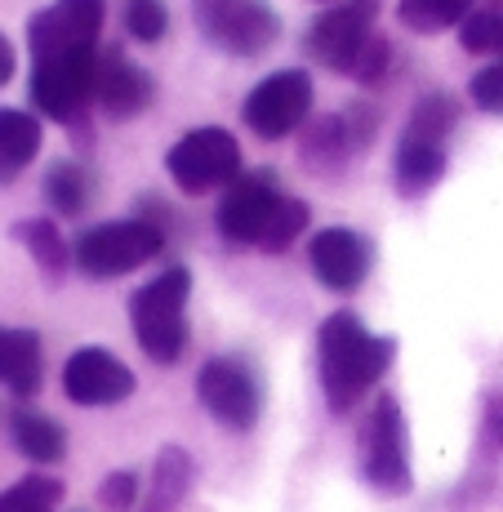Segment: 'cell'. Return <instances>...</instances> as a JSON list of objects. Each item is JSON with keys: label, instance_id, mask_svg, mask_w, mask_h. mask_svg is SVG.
<instances>
[{"label": "cell", "instance_id": "e0dca14e", "mask_svg": "<svg viewBox=\"0 0 503 512\" xmlns=\"http://www.w3.org/2000/svg\"><path fill=\"white\" fill-rule=\"evenodd\" d=\"M138 388L134 370L107 348H81L63 366V392L76 406H121Z\"/></svg>", "mask_w": 503, "mask_h": 512}, {"label": "cell", "instance_id": "d4e9b609", "mask_svg": "<svg viewBox=\"0 0 503 512\" xmlns=\"http://www.w3.org/2000/svg\"><path fill=\"white\" fill-rule=\"evenodd\" d=\"M58 504H63V481L49 472H32L9 490H0V512H54Z\"/></svg>", "mask_w": 503, "mask_h": 512}, {"label": "cell", "instance_id": "8fae6325", "mask_svg": "<svg viewBox=\"0 0 503 512\" xmlns=\"http://www.w3.org/2000/svg\"><path fill=\"white\" fill-rule=\"evenodd\" d=\"M361 477L370 481L379 495H410L414 472H410V428L401 415V401L383 392L370 406L366 428H361Z\"/></svg>", "mask_w": 503, "mask_h": 512}, {"label": "cell", "instance_id": "4dcf8cb0", "mask_svg": "<svg viewBox=\"0 0 503 512\" xmlns=\"http://www.w3.org/2000/svg\"><path fill=\"white\" fill-rule=\"evenodd\" d=\"M481 455L503 459V392H490L481 410Z\"/></svg>", "mask_w": 503, "mask_h": 512}, {"label": "cell", "instance_id": "5bb4252c", "mask_svg": "<svg viewBox=\"0 0 503 512\" xmlns=\"http://www.w3.org/2000/svg\"><path fill=\"white\" fill-rule=\"evenodd\" d=\"M156 103V76L125 58V49L107 45L98 49V72H94V107L107 121H134Z\"/></svg>", "mask_w": 503, "mask_h": 512}, {"label": "cell", "instance_id": "9a60e30c", "mask_svg": "<svg viewBox=\"0 0 503 512\" xmlns=\"http://www.w3.org/2000/svg\"><path fill=\"white\" fill-rule=\"evenodd\" d=\"M308 268L325 290L352 294L366 285L374 268V241L357 228H321L308 241Z\"/></svg>", "mask_w": 503, "mask_h": 512}, {"label": "cell", "instance_id": "8992f818", "mask_svg": "<svg viewBox=\"0 0 503 512\" xmlns=\"http://www.w3.org/2000/svg\"><path fill=\"white\" fill-rule=\"evenodd\" d=\"M196 32L228 58H263L281 41V14L268 0H192Z\"/></svg>", "mask_w": 503, "mask_h": 512}, {"label": "cell", "instance_id": "f546056e", "mask_svg": "<svg viewBox=\"0 0 503 512\" xmlns=\"http://www.w3.org/2000/svg\"><path fill=\"white\" fill-rule=\"evenodd\" d=\"M468 103L486 116H503V63L481 67L468 81Z\"/></svg>", "mask_w": 503, "mask_h": 512}, {"label": "cell", "instance_id": "44dd1931", "mask_svg": "<svg viewBox=\"0 0 503 512\" xmlns=\"http://www.w3.org/2000/svg\"><path fill=\"white\" fill-rule=\"evenodd\" d=\"M9 441H14V450L23 459H32V464H58V459L67 455L63 423L41 415V410H32V406L9 410Z\"/></svg>", "mask_w": 503, "mask_h": 512}, {"label": "cell", "instance_id": "836d02e7", "mask_svg": "<svg viewBox=\"0 0 503 512\" xmlns=\"http://www.w3.org/2000/svg\"><path fill=\"white\" fill-rule=\"evenodd\" d=\"M499 5H503V0H499Z\"/></svg>", "mask_w": 503, "mask_h": 512}, {"label": "cell", "instance_id": "52a82bcc", "mask_svg": "<svg viewBox=\"0 0 503 512\" xmlns=\"http://www.w3.org/2000/svg\"><path fill=\"white\" fill-rule=\"evenodd\" d=\"M379 139V112L374 103L357 98V103L339 107V112L312 116L299 130V161L312 174H339L348 161L370 152V143Z\"/></svg>", "mask_w": 503, "mask_h": 512}, {"label": "cell", "instance_id": "ffe728a7", "mask_svg": "<svg viewBox=\"0 0 503 512\" xmlns=\"http://www.w3.org/2000/svg\"><path fill=\"white\" fill-rule=\"evenodd\" d=\"M196 486V459L183 446H161L152 464V481L143 490V512H174Z\"/></svg>", "mask_w": 503, "mask_h": 512}, {"label": "cell", "instance_id": "9c48e42d", "mask_svg": "<svg viewBox=\"0 0 503 512\" xmlns=\"http://www.w3.org/2000/svg\"><path fill=\"white\" fill-rule=\"evenodd\" d=\"M312 72L308 67H281L263 76L241 103V125L263 143H281L312 121Z\"/></svg>", "mask_w": 503, "mask_h": 512}, {"label": "cell", "instance_id": "7a4b0ae2", "mask_svg": "<svg viewBox=\"0 0 503 512\" xmlns=\"http://www.w3.org/2000/svg\"><path fill=\"white\" fill-rule=\"evenodd\" d=\"M459 98L450 90L419 94V103L410 107L406 130L397 139V156H392V183L406 201H419L432 187L446 179L450 165V139L459 130Z\"/></svg>", "mask_w": 503, "mask_h": 512}, {"label": "cell", "instance_id": "cb8c5ba5", "mask_svg": "<svg viewBox=\"0 0 503 512\" xmlns=\"http://www.w3.org/2000/svg\"><path fill=\"white\" fill-rule=\"evenodd\" d=\"M472 14V0H397V23L414 36H441L450 27H463Z\"/></svg>", "mask_w": 503, "mask_h": 512}, {"label": "cell", "instance_id": "83f0119b", "mask_svg": "<svg viewBox=\"0 0 503 512\" xmlns=\"http://www.w3.org/2000/svg\"><path fill=\"white\" fill-rule=\"evenodd\" d=\"M121 18H125V32L138 45H156L170 32V5L165 0H121Z\"/></svg>", "mask_w": 503, "mask_h": 512}, {"label": "cell", "instance_id": "6da1fadb", "mask_svg": "<svg viewBox=\"0 0 503 512\" xmlns=\"http://www.w3.org/2000/svg\"><path fill=\"white\" fill-rule=\"evenodd\" d=\"M392 357H397V339L370 334L366 321L348 308L330 312L317 330V374H321L325 406L334 415L357 410V401L388 374Z\"/></svg>", "mask_w": 503, "mask_h": 512}, {"label": "cell", "instance_id": "603a6c76", "mask_svg": "<svg viewBox=\"0 0 503 512\" xmlns=\"http://www.w3.org/2000/svg\"><path fill=\"white\" fill-rule=\"evenodd\" d=\"M14 241L32 254V263L45 272L49 281H63L67 272L76 268V263H72V245H67V236L58 232L54 219H18L14 223Z\"/></svg>", "mask_w": 503, "mask_h": 512}, {"label": "cell", "instance_id": "277c9868", "mask_svg": "<svg viewBox=\"0 0 503 512\" xmlns=\"http://www.w3.org/2000/svg\"><path fill=\"white\" fill-rule=\"evenodd\" d=\"M161 250H165V228L152 223L147 214H134V219H112L81 232L72 241V263L90 281H116L125 272L143 268V263H152Z\"/></svg>", "mask_w": 503, "mask_h": 512}, {"label": "cell", "instance_id": "f1b7e54d", "mask_svg": "<svg viewBox=\"0 0 503 512\" xmlns=\"http://www.w3.org/2000/svg\"><path fill=\"white\" fill-rule=\"evenodd\" d=\"M138 499H143V481H138V472H130V468L107 472L103 486H98V504L107 512H130V508H138Z\"/></svg>", "mask_w": 503, "mask_h": 512}, {"label": "cell", "instance_id": "1f68e13d", "mask_svg": "<svg viewBox=\"0 0 503 512\" xmlns=\"http://www.w3.org/2000/svg\"><path fill=\"white\" fill-rule=\"evenodd\" d=\"M14 67H18V54H14V41L0 32V90L14 81Z\"/></svg>", "mask_w": 503, "mask_h": 512}, {"label": "cell", "instance_id": "7402d4cb", "mask_svg": "<svg viewBox=\"0 0 503 512\" xmlns=\"http://www.w3.org/2000/svg\"><path fill=\"white\" fill-rule=\"evenodd\" d=\"M45 201L54 205V214L63 219H76L94 205V192H98V174L81 161H54L45 170V183H41Z\"/></svg>", "mask_w": 503, "mask_h": 512}, {"label": "cell", "instance_id": "4fadbf2b", "mask_svg": "<svg viewBox=\"0 0 503 512\" xmlns=\"http://www.w3.org/2000/svg\"><path fill=\"white\" fill-rule=\"evenodd\" d=\"M107 18V0H49L27 18V49L32 63L54 54H76V49H98Z\"/></svg>", "mask_w": 503, "mask_h": 512}, {"label": "cell", "instance_id": "2e32d148", "mask_svg": "<svg viewBox=\"0 0 503 512\" xmlns=\"http://www.w3.org/2000/svg\"><path fill=\"white\" fill-rule=\"evenodd\" d=\"M281 187L272 174H241L219 201V232L228 245H263L272 214L281 205Z\"/></svg>", "mask_w": 503, "mask_h": 512}, {"label": "cell", "instance_id": "ac0fdd59", "mask_svg": "<svg viewBox=\"0 0 503 512\" xmlns=\"http://www.w3.org/2000/svg\"><path fill=\"white\" fill-rule=\"evenodd\" d=\"M45 383V348L41 334L27 326H0V388L18 401H32Z\"/></svg>", "mask_w": 503, "mask_h": 512}, {"label": "cell", "instance_id": "7c38bea8", "mask_svg": "<svg viewBox=\"0 0 503 512\" xmlns=\"http://www.w3.org/2000/svg\"><path fill=\"white\" fill-rule=\"evenodd\" d=\"M196 397H201L205 415L232 432H250L263 415V379L245 357H210L196 374Z\"/></svg>", "mask_w": 503, "mask_h": 512}, {"label": "cell", "instance_id": "3957f363", "mask_svg": "<svg viewBox=\"0 0 503 512\" xmlns=\"http://www.w3.org/2000/svg\"><path fill=\"white\" fill-rule=\"evenodd\" d=\"M187 299H192V272L183 263L165 268L161 277H152L143 290H134L130 299V326L134 339L156 366H174L187 352Z\"/></svg>", "mask_w": 503, "mask_h": 512}, {"label": "cell", "instance_id": "30bf717a", "mask_svg": "<svg viewBox=\"0 0 503 512\" xmlns=\"http://www.w3.org/2000/svg\"><path fill=\"white\" fill-rule=\"evenodd\" d=\"M165 170L187 196H205L219 187L228 192L241 179V143L223 125H196L165 152Z\"/></svg>", "mask_w": 503, "mask_h": 512}, {"label": "cell", "instance_id": "4316f807", "mask_svg": "<svg viewBox=\"0 0 503 512\" xmlns=\"http://www.w3.org/2000/svg\"><path fill=\"white\" fill-rule=\"evenodd\" d=\"M308 223H312L308 201H299V196H290V192H285V196H281V205H276V214H272V228H268V236H263V245H259V250H268V254H285L294 241H299L303 232H308Z\"/></svg>", "mask_w": 503, "mask_h": 512}, {"label": "cell", "instance_id": "ba28073f", "mask_svg": "<svg viewBox=\"0 0 503 512\" xmlns=\"http://www.w3.org/2000/svg\"><path fill=\"white\" fill-rule=\"evenodd\" d=\"M379 9H383V0H339V5L321 9L308 23V32H303V54H308L312 63L330 67V72L352 81L361 54H366L374 45V36H379L374 32Z\"/></svg>", "mask_w": 503, "mask_h": 512}, {"label": "cell", "instance_id": "484cf974", "mask_svg": "<svg viewBox=\"0 0 503 512\" xmlns=\"http://www.w3.org/2000/svg\"><path fill=\"white\" fill-rule=\"evenodd\" d=\"M459 45L468 54H486L503 63V9H472L459 27Z\"/></svg>", "mask_w": 503, "mask_h": 512}, {"label": "cell", "instance_id": "d6986e66", "mask_svg": "<svg viewBox=\"0 0 503 512\" xmlns=\"http://www.w3.org/2000/svg\"><path fill=\"white\" fill-rule=\"evenodd\" d=\"M41 143V116L27 112V107H0V187L23 179V170L36 161Z\"/></svg>", "mask_w": 503, "mask_h": 512}, {"label": "cell", "instance_id": "5b68a950", "mask_svg": "<svg viewBox=\"0 0 503 512\" xmlns=\"http://www.w3.org/2000/svg\"><path fill=\"white\" fill-rule=\"evenodd\" d=\"M94 72L98 49H76V54H54L32 63V107L45 121H58L67 130H90L94 107Z\"/></svg>", "mask_w": 503, "mask_h": 512}, {"label": "cell", "instance_id": "d6a6232c", "mask_svg": "<svg viewBox=\"0 0 503 512\" xmlns=\"http://www.w3.org/2000/svg\"><path fill=\"white\" fill-rule=\"evenodd\" d=\"M334 5H339V0H334Z\"/></svg>", "mask_w": 503, "mask_h": 512}]
</instances>
